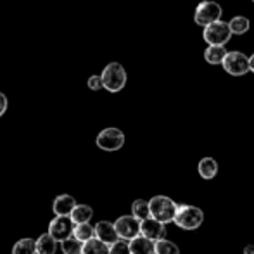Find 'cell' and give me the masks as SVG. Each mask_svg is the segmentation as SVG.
<instances>
[{
    "instance_id": "cell-16",
    "label": "cell",
    "mask_w": 254,
    "mask_h": 254,
    "mask_svg": "<svg viewBox=\"0 0 254 254\" xmlns=\"http://www.w3.org/2000/svg\"><path fill=\"white\" fill-rule=\"evenodd\" d=\"M92 216H94V209L88 204H78L73 213H71V220H73L74 225L90 223Z\"/></svg>"
},
{
    "instance_id": "cell-24",
    "label": "cell",
    "mask_w": 254,
    "mask_h": 254,
    "mask_svg": "<svg viewBox=\"0 0 254 254\" xmlns=\"http://www.w3.org/2000/svg\"><path fill=\"white\" fill-rule=\"evenodd\" d=\"M156 254H180V249L175 242L163 239V241L156 242Z\"/></svg>"
},
{
    "instance_id": "cell-28",
    "label": "cell",
    "mask_w": 254,
    "mask_h": 254,
    "mask_svg": "<svg viewBox=\"0 0 254 254\" xmlns=\"http://www.w3.org/2000/svg\"><path fill=\"white\" fill-rule=\"evenodd\" d=\"M244 254H254V244H248L244 248Z\"/></svg>"
},
{
    "instance_id": "cell-5",
    "label": "cell",
    "mask_w": 254,
    "mask_h": 254,
    "mask_svg": "<svg viewBox=\"0 0 254 254\" xmlns=\"http://www.w3.org/2000/svg\"><path fill=\"white\" fill-rule=\"evenodd\" d=\"M202 38L207 45H223L225 47L232 38L230 24L225 23V21H218V23L209 24V26L204 28Z\"/></svg>"
},
{
    "instance_id": "cell-25",
    "label": "cell",
    "mask_w": 254,
    "mask_h": 254,
    "mask_svg": "<svg viewBox=\"0 0 254 254\" xmlns=\"http://www.w3.org/2000/svg\"><path fill=\"white\" fill-rule=\"evenodd\" d=\"M111 254H131L130 253V244L127 241H118L116 244L111 246Z\"/></svg>"
},
{
    "instance_id": "cell-22",
    "label": "cell",
    "mask_w": 254,
    "mask_h": 254,
    "mask_svg": "<svg viewBox=\"0 0 254 254\" xmlns=\"http://www.w3.org/2000/svg\"><path fill=\"white\" fill-rule=\"evenodd\" d=\"M83 254H111V249L99 239H92L83 244Z\"/></svg>"
},
{
    "instance_id": "cell-30",
    "label": "cell",
    "mask_w": 254,
    "mask_h": 254,
    "mask_svg": "<svg viewBox=\"0 0 254 254\" xmlns=\"http://www.w3.org/2000/svg\"><path fill=\"white\" fill-rule=\"evenodd\" d=\"M253 2H254V0H253Z\"/></svg>"
},
{
    "instance_id": "cell-15",
    "label": "cell",
    "mask_w": 254,
    "mask_h": 254,
    "mask_svg": "<svg viewBox=\"0 0 254 254\" xmlns=\"http://www.w3.org/2000/svg\"><path fill=\"white\" fill-rule=\"evenodd\" d=\"M197 171L204 180H211L218 175V163L213 157H202L197 164Z\"/></svg>"
},
{
    "instance_id": "cell-10",
    "label": "cell",
    "mask_w": 254,
    "mask_h": 254,
    "mask_svg": "<svg viewBox=\"0 0 254 254\" xmlns=\"http://www.w3.org/2000/svg\"><path fill=\"white\" fill-rule=\"evenodd\" d=\"M140 235H144L145 239H149L152 242H159L166 235V227L163 223H159L157 220H154V218H149V220L142 221Z\"/></svg>"
},
{
    "instance_id": "cell-6",
    "label": "cell",
    "mask_w": 254,
    "mask_h": 254,
    "mask_svg": "<svg viewBox=\"0 0 254 254\" xmlns=\"http://www.w3.org/2000/svg\"><path fill=\"white\" fill-rule=\"evenodd\" d=\"M97 147L102 149V151L107 152H114L120 151L125 145V133L120 130V128H104L101 133L97 135Z\"/></svg>"
},
{
    "instance_id": "cell-11",
    "label": "cell",
    "mask_w": 254,
    "mask_h": 254,
    "mask_svg": "<svg viewBox=\"0 0 254 254\" xmlns=\"http://www.w3.org/2000/svg\"><path fill=\"white\" fill-rule=\"evenodd\" d=\"M95 239H99V241L104 242V244H107L111 248V246L116 244V242L120 241V235H118L114 223L102 220L95 225Z\"/></svg>"
},
{
    "instance_id": "cell-29",
    "label": "cell",
    "mask_w": 254,
    "mask_h": 254,
    "mask_svg": "<svg viewBox=\"0 0 254 254\" xmlns=\"http://www.w3.org/2000/svg\"><path fill=\"white\" fill-rule=\"evenodd\" d=\"M249 67H251V71L254 73V54H253L251 57H249Z\"/></svg>"
},
{
    "instance_id": "cell-7",
    "label": "cell",
    "mask_w": 254,
    "mask_h": 254,
    "mask_svg": "<svg viewBox=\"0 0 254 254\" xmlns=\"http://www.w3.org/2000/svg\"><path fill=\"white\" fill-rule=\"evenodd\" d=\"M221 66L232 76H244L246 73L251 71V67H249V57L244 52H239V51L228 52Z\"/></svg>"
},
{
    "instance_id": "cell-17",
    "label": "cell",
    "mask_w": 254,
    "mask_h": 254,
    "mask_svg": "<svg viewBox=\"0 0 254 254\" xmlns=\"http://www.w3.org/2000/svg\"><path fill=\"white\" fill-rule=\"evenodd\" d=\"M57 241L49 234H42L37 241V254H56Z\"/></svg>"
},
{
    "instance_id": "cell-13",
    "label": "cell",
    "mask_w": 254,
    "mask_h": 254,
    "mask_svg": "<svg viewBox=\"0 0 254 254\" xmlns=\"http://www.w3.org/2000/svg\"><path fill=\"white\" fill-rule=\"evenodd\" d=\"M131 254H156V242L145 239L144 235H138L137 239L128 242Z\"/></svg>"
},
{
    "instance_id": "cell-27",
    "label": "cell",
    "mask_w": 254,
    "mask_h": 254,
    "mask_svg": "<svg viewBox=\"0 0 254 254\" xmlns=\"http://www.w3.org/2000/svg\"><path fill=\"white\" fill-rule=\"evenodd\" d=\"M7 111V97L0 92V118L3 116V113Z\"/></svg>"
},
{
    "instance_id": "cell-8",
    "label": "cell",
    "mask_w": 254,
    "mask_h": 254,
    "mask_svg": "<svg viewBox=\"0 0 254 254\" xmlns=\"http://www.w3.org/2000/svg\"><path fill=\"white\" fill-rule=\"evenodd\" d=\"M140 225L142 221H138L135 216L131 214H125V216H120L116 221H114V227H116V232L120 235V241H133L140 235Z\"/></svg>"
},
{
    "instance_id": "cell-19",
    "label": "cell",
    "mask_w": 254,
    "mask_h": 254,
    "mask_svg": "<svg viewBox=\"0 0 254 254\" xmlns=\"http://www.w3.org/2000/svg\"><path fill=\"white\" fill-rule=\"evenodd\" d=\"M73 237L78 239L80 242H88L92 239H95V227H92L90 223H81V225H74V232Z\"/></svg>"
},
{
    "instance_id": "cell-26",
    "label": "cell",
    "mask_w": 254,
    "mask_h": 254,
    "mask_svg": "<svg viewBox=\"0 0 254 254\" xmlns=\"http://www.w3.org/2000/svg\"><path fill=\"white\" fill-rule=\"evenodd\" d=\"M87 85H88V88H90V90H95V92L101 90V88H104V83H102L101 74H92V76L88 78Z\"/></svg>"
},
{
    "instance_id": "cell-20",
    "label": "cell",
    "mask_w": 254,
    "mask_h": 254,
    "mask_svg": "<svg viewBox=\"0 0 254 254\" xmlns=\"http://www.w3.org/2000/svg\"><path fill=\"white\" fill-rule=\"evenodd\" d=\"M12 254H37V241L31 237L21 239L14 244Z\"/></svg>"
},
{
    "instance_id": "cell-4",
    "label": "cell",
    "mask_w": 254,
    "mask_h": 254,
    "mask_svg": "<svg viewBox=\"0 0 254 254\" xmlns=\"http://www.w3.org/2000/svg\"><path fill=\"white\" fill-rule=\"evenodd\" d=\"M221 14H223V9H221V5L218 2H214V0H202V2L195 7L194 23L206 28V26H209V24L221 21Z\"/></svg>"
},
{
    "instance_id": "cell-3",
    "label": "cell",
    "mask_w": 254,
    "mask_h": 254,
    "mask_svg": "<svg viewBox=\"0 0 254 254\" xmlns=\"http://www.w3.org/2000/svg\"><path fill=\"white\" fill-rule=\"evenodd\" d=\"M173 223L177 225V227L184 228V230H197L204 223V213L201 207H197V206L180 204Z\"/></svg>"
},
{
    "instance_id": "cell-9",
    "label": "cell",
    "mask_w": 254,
    "mask_h": 254,
    "mask_svg": "<svg viewBox=\"0 0 254 254\" xmlns=\"http://www.w3.org/2000/svg\"><path fill=\"white\" fill-rule=\"evenodd\" d=\"M74 232V223L71 220V216H56L49 223V232L52 239H56L57 242H64L66 239L73 237Z\"/></svg>"
},
{
    "instance_id": "cell-12",
    "label": "cell",
    "mask_w": 254,
    "mask_h": 254,
    "mask_svg": "<svg viewBox=\"0 0 254 254\" xmlns=\"http://www.w3.org/2000/svg\"><path fill=\"white\" fill-rule=\"evenodd\" d=\"M76 206L78 204L74 201V197L69 194L57 195L52 202V209H54V213H56V216H71V213H73Z\"/></svg>"
},
{
    "instance_id": "cell-14",
    "label": "cell",
    "mask_w": 254,
    "mask_h": 254,
    "mask_svg": "<svg viewBox=\"0 0 254 254\" xmlns=\"http://www.w3.org/2000/svg\"><path fill=\"white\" fill-rule=\"evenodd\" d=\"M227 54L228 51L223 45H207V49L204 51V59L209 64H223Z\"/></svg>"
},
{
    "instance_id": "cell-23",
    "label": "cell",
    "mask_w": 254,
    "mask_h": 254,
    "mask_svg": "<svg viewBox=\"0 0 254 254\" xmlns=\"http://www.w3.org/2000/svg\"><path fill=\"white\" fill-rule=\"evenodd\" d=\"M61 251H63V254H83V242H80L74 237H69L64 242H61Z\"/></svg>"
},
{
    "instance_id": "cell-2",
    "label": "cell",
    "mask_w": 254,
    "mask_h": 254,
    "mask_svg": "<svg viewBox=\"0 0 254 254\" xmlns=\"http://www.w3.org/2000/svg\"><path fill=\"white\" fill-rule=\"evenodd\" d=\"M101 78H102V83H104V88L111 94H116V92L123 90L125 85H127V69L121 66L120 63H109L104 71L101 73Z\"/></svg>"
},
{
    "instance_id": "cell-21",
    "label": "cell",
    "mask_w": 254,
    "mask_h": 254,
    "mask_svg": "<svg viewBox=\"0 0 254 254\" xmlns=\"http://www.w3.org/2000/svg\"><path fill=\"white\" fill-rule=\"evenodd\" d=\"M230 24V30H232V35H244L249 31L251 28V21L248 19L246 16H235L228 21Z\"/></svg>"
},
{
    "instance_id": "cell-18",
    "label": "cell",
    "mask_w": 254,
    "mask_h": 254,
    "mask_svg": "<svg viewBox=\"0 0 254 254\" xmlns=\"http://www.w3.org/2000/svg\"><path fill=\"white\" fill-rule=\"evenodd\" d=\"M131 216H135L138 221L149 220V218H151V206H149V201L137 199V201L131 204Z\"/></svg>"
},
{
    "instance_id": "cell-1",
    "label": "cell",
    "mask_w": 254,
    "mask_h": 254,
    "mask_svg": "<svg viewBox=\"0 0 254 254\" xmlns=\"http://www.w3.org/2000/svg\"><path fill=\"white\" fill-rule=\"evenodd\" d=\"M149 206H151V218L157 220L163 225H168L171 221H175L180 204H177L168 195H154L149 201Z\"/></svg>"
}]
</instances>
